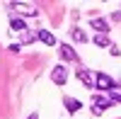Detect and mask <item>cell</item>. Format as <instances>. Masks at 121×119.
I'll return each instance as SVG.
<instances>
[{
  "mask_svg": "<svg viewBox=\"0 0 121 119\" xmlns=\"http://www.w3.org/2000/svg\"><path fill=\"white\" fill-rule=\"evenodd\" d=\"M63 105H65V110H68L70 114H75L80 107H82V102H80V100H75V97H63Z\"/></svg>",
  "mask_w": 121,
  "mask_h": 119,
  "instance_id": "8992f818",
  "label": "cell"
},
{
  "mask_svg": "<svg viewBox=\"0 0 121 119\" xmlns=\"http://www.w3.org/2000/svg\"><path fill=\"white\" fill-rule=\"evenodd\" d=\"M78 78H80V83H82L85 87H95V75L90 73V71H82V68H80V71H78Z\"/></svg>",
  "mask_w": 121,
  "mask_h": 119,
  "instance_id": "277c9868",
  "label": "cell"
},
{
  "mask_svg": "<svg viewBox=\"0 0 121 119\" xmlns=\"http://www.w3.org/2000/svg\"><path fill=\"white\" fill-rule=\"evenodd\" d=\"M73 39L75 41H87V34L82 32V29H73Z\"/></svg>",
  "mask_w": 121,
  "mask_h": 119,
  "instance_id": "8fae6325",
  "label": "cell"
},
{
  "mask_svg": "<svg viewBox=\"0 0 121 119\" xmlns=\"http://www.w3.org/2000/svg\"><path fill=\"white\" fill-rule=\"evenodd\" d=\"M90 27H92V29H97L99 34H107V32H109V24H107V19H102V17H95L92 22H90Z\"/></svg>",
  "mask_w": 121,
  "mask_h": 119,
  "instance_id": "5b68a950",
  "label": "cell"
},
{
  "mask_svg": "<svg viewBox=\"0 0 121 119\" xmlns=\"http://www.w3.org/2000/svg\"><path fill=\"white\" fill-rule=\"evenodd\" d=\"M36 39H41L46 46H56V37H53L51 32H46V29H39V32H36Z\"/></svg>",
  "mask_w": 121,
  "mask_h": 119,
  "instance_id": "52a82bcc",
  "label": "cell"
},
{
  "mask_svg": "<svg viewBox=\"0 0 121 119\" xmlns=\"http://www.w3.org/2000/svg\"><path fill=\"white\" fill-rule=\"evenodd\" d=\"M12 7H15V10H19V12H24V15H36V10L27 7V5H19V3H12Z\"/></svg>",
  "mask_w": 121,
  "mask_h": 119,
  "instance_id": "30bf717a",
  "label": "cell"
},
{
  "mask_svg": "<svg viewBox=\"0 0 121 119\" xmlns=\"http://www.w3.org/2000/svg\"><path fill=\"white\" fill-rule=\"evenodd\" d=\"M109 51H112L114 56H119V54H121V51H119V46H114V44H112V46H109Z\"/></svg>",
  "mask_w": 121,
  "mask_h": 119,
  "instance_id": "7c38bea8",
  "label": "cell"
},
{
  "mask_svg": "<svg viewBox=\"0 0 121 119\" xmlns=\"http://www.w3.org/2000/svg\"><path fill=\"white\" fill-rule=\"evenodd\" d=\"M95 87H97V90H102V92H116V90H119V85H116L107 73H97V75H95Z\"/></svg>",
  "mask_w": 121,
  "mask_h": 119,
  "instance_id": "6da1fadb",
  "label": "cell"
},
{
  "mask_svg": "<svg viewBox=\"0 0 121 119\" xmlns=\"http://www.w3.org/2000/svg\"><path fill=\"white\" fill-rule=\"evenodd\" d=\"M10 27H12L15 32H24V29H27L24 19H17V17H12V19H10Z\"/></svg>",
  "mask_w": 121,
  "mask_h": 119,
  "instance_id": "ba28073f",
  "label": "cell"
},
{
  "mask_svg": "<svg viewBox=\"0 0 121 119\" xmlns=\"http://www.w3.org/2000/svg\"><path fill=\"white\" fill-rule=\"evenodd\" d=\"M58 54H60V58H63V61H70V63H75V61H78V54L73 51V46H68V44H60Z\"/></svg>",
  "mask_w": 121,
  "mask_h": 119,
  "instance_id": "3957f363",
  "label": "cell"
},
{
  "mask_svg": "<svg viewBox=\"0 0 121 119\" xmlns=\"http://www.w3.org/2000/svg\"><path fill=\"white\" fill-rule=\"evenodd\" d=\"M27 119H39V114H29V117H27Z\"/></svg>",
  "mask_w": 121,
  "mask_h": 119,
  "instance_id": "4fadbf2b",
  "label": "cell"
},
{
  "mask_svg": "<svg viewBox=\"0 0 121 119\" xmlns=\"http://www.w3.org/2000/svg\"><path fill=\"white\" fill-rule=\"evenodd\" d=\"M95 44H97V46H112L109 34H97V37H95Z\"/></svg>",
  "mask_w": 121,
  "mask_h": 119,
  "instance_id": "9c48e42d",
  "label": "cell"
},
{
  "mask_svg": "<svg viewBox=\"0 0 121 119\" xmlns=\"http://www.w3.org/2000/svg\"><path fill=\"white\" fill-rule=\"evenodd\" d=\"M51 80L56 83V85H65L68 83V68L60 63V66H56L53 71H51Z\"/></svg>",
  "mask_w": 121,
  "mask_h": 119,
  "instance_id": "7a4b0ae2",
  "label": "cell"
}]
</instances>
